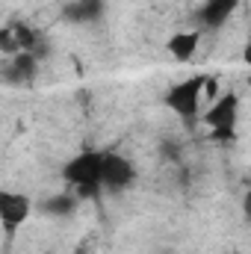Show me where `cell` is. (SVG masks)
Returning <instances> with one entry per match:
<instances>
[{"label": "cell", "instance_id": "6da1fadb", "mask_svg": "<svg viewBox=\"0 0 251 254\" xmlns=\"http://www.w3.org/2000/svg\"><path fill=\"white\" fill-rule=\"evenodd\" d=\"M101 166H104V151L101 148H83L74 157H68L60 169L63 181L71 187L77 198H101Z\"/></svg>", "mask_w": 251, "mask_h": 254}, {"label": "cell", "instance_id": "7a4b0ae2", "mask_svg": "<svg viewBox=\"0 0 251 254\" xmlns=\"http://www.w3.org/2000/svg\"><path fill=\"white\" fill-rule=\"evenodd\" d=\"M198 119L210 127V139H231L237 133V122H240V95L237 92L216 95L210 101V107L198 113Z\"/></svg>", "mask_w": 251, "mask_h": 254}, {"label": "cell", "instance_id": "3957f363", "mask_svg": "<svg viewBox=\"0 0 251 254\" xmlns=\"http://www.w3.org/2000/svg\"><path fill=\"white\" fill-rule=\"evenodd\" d=\"M204 80H207V74H189L187 80L175 83L166 92V98H163L166 110H172L178 119H187V122L189 119H198L201 98H204Z\"/></svg>", "mask_w": 251, "mask_h": 254}, {"label": "cell", "instance_id": "277c9868", "mask_svg": "<svg viewBox=\"0 0 251 254\" xmlns=\"http://www.w3.org/2000/svg\"><path fill=\"white\" fill-rule=\"evenodd\" d=\"M33 216V198L27 192L0 187V228L6 237H15Z\"/></svg>", "mask_w": 251, "mask_h": 254}, {"label": "cell", "instance_id": "5b68a950", "mask_svg": "<svg viewBox=\"0 0 251 254\" xmlns=\"http://www.w3.org/2000/svg\"><path fill=\"white\" fill-rule=\"evenodd\" d=\"M136 181V166L119 151H104V166H101V190L104 192H125Z\"/></svg>", "mask_w": 251, "mask_h": 254}, {"label": "cell", "instance_id": "8992f818", "mask_svg": "<svg viewBox=\"0 0 251 254\" xmlns=\"http://www.w3.org/2000/svg\"><path fill=\"white\" fill-rule=\"evenodd\" d=\"M237 9H240V0H204V6L198 9V21L207 30H219L231 21Z\"/></svg>", "mask_w": 251, "mask_h": 254}, {"label": "cell", "instance_id": "52a82bcc", "mask_svg": "<svg viewBox=\"0 0 251 254\" xmlns=\"http://www.w3.org/2000/svg\"><path fill=\"white\" fill-rule=\"evenodd\" d=\"M198 45H201V33H198V30L172 33L169 42H166V54H169L175 63H189V60L198 54Z\"/></svg>", "mask_w": 251, "mask_h": 254}, {"label": "cell", "instance_id": "ba28073f", "mask_svg": "<svg viewBox=\"0 0 251 254\" xmlns=\"http://www.w3.org/2000/svg\"><path fill=\"white\" fill-rule=\"evenodd\" d=\"M36 68H39L36 54L21 51V54L9 57V71H6V77H9L12 83H30V80L36 77Z\"/></svg>", "mask_w": 251, "mask_h": 254}, {"label": "cell", "instance_id": "9c48e42d", "mask_svg": "<svg viewBox=\"0 0 251 254\" xmlns=\"http://www.w3.org/2000/svg\"><path fill=\"white\" fill-rule=\"evenodd\" d=\"M77 207H80V198H77L74 192H57V195H51V198L42 204V210H45L48 216H54V219H68V216H74Z\"/></svg>", "mask_w": 251, "mask_h": 254}, {"label": "cell", "instance_id": "30bf717a", "mask_svg": "<svg viewBox=\"0 0 251 254\" xmlns=\"http://www.w3.org/2000/svg\"><path fill=\"white\" fill-rule=\"evenodd\" d=\"M101 15H104V3H101V0H74V3L65 6V18H68V21H77V24L95 21V18H101Z\"/></svg>", "mask_w": 251, "mask_h": 254}]
</instances>
